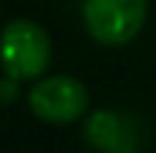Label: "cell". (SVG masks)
Listing matches in <instances>:
<instances>
[{"instance_id": "3", "label": "cell", "mask_w": 156, "mask_h": 153, "mask_svg": "<svg viewBox=\"0 0 156 153\" xmlns=\"http://www.w3.org/2000/svg\"><path fill=\"white\" fill-rule=\"evenodd\" d=\"M88 88L74 79V77H47L41 82H36L30 88V96H27V104H30V112L47 123H71L77 118L85 115L88 110Z\"/></svg>"}, {"instance_id": "5", "label": "cell", "mask_w": 156, "mask_h": 153, "mask_svg": "<svg viewBox=\"0 0 156 153\" xmlns=\"http://www.w3.org/2000/svg\"><path fill=\"white\" fill-rule=\"evenodd\" d=\"M16 96V79L8 77V82H0V101H11Z\"/></svg>"}, {"instance_id": "1", "label": "cell", "mask_w": 156, "mask_h": 153, "mask_svg": "<svg viewBox=\"0 0 156 153\" xmlns=\"http://www.w3.org/2000/svg\"><path fill=\"white\" fill-rule=\"evenodd\" d=\"M52 60L47 30L30 19H14L0 33V63L11 79H38Z\"/></svg>"}, {"instance_id": "2", "label": "cell", "mask_w": 156, "mask_h": 153, "mask_svg": "<svg viewBox=\"0 0 156 153\" xmlns=\"http://www.w3.org/2000/svg\"><path fill=\"white\" fill-rule=\"evenodd\" d=\"M148 0H85L82 22L93 41L104 47L129 44L145 25Z\"/></svg>"}, {"instance_id": "4", "label": "cell", "mask_w": 156, "mask_h": 153, "mask_svg": "<svg viewBox=\"0 0 156 153\" xmlns=\"http://www.w3.org/2000/svg\"><path fill=\"white\" fill-rule=\"evenodd\" d=\"M85 140L99 153H137L140 148L134 120L115 110H96L85 120Z\"/></svg>"}]
</instances>
